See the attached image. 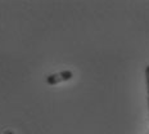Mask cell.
I'll list each match as a JSON object with an SVG mask.
<instances>
[{"label": "cell", "mask_w": 149, "mask_h": 134, "mask_svg": "<svg viewBox=\"0 0 149 134\" xmlns=\"http://www.w3.org/2000/svg\"><path fill=\"white\" fill-rule=\"evenodd\" d=\"M145 80H147V93H148V108H149V66L145 68Z\"/></svg>", "instance_id": "obj_2"}, {"label": "cell", "mask_w": 149, "mask_h": 134, "mask_svg": "<svg viewBox=\"0 0 149 134\" xmlns=\"http://www.w3.org/2000/svg\"><path fill=\"white\" fill-rule=\"evenodd\" d=\"M72 77H73L72 71L64 70V71H61V72L49 75V76L46 77V83H48L49 85H57V84H59V83L68 81V80H71Z\"/></svg>", "instance_id": "obj_1"}]
</instances>
